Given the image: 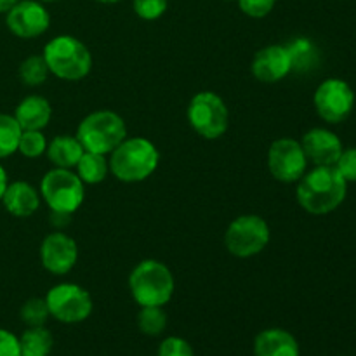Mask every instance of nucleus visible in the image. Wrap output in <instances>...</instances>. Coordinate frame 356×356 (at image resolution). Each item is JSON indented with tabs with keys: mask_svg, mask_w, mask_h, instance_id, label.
<instances>
[{
	"mask_svg": "<svg viewBox=\"0 0 356 356\" xmlns=\"http://www.w3.org/2000/svg\"><path fill=\"white\" fill-rule=\"evenodd\" d=\"M346 179L334 165L315 167L309 172L306 170L296 188L298 204L313 216H325L339 209L346 200Z\"/></svg>",
	"mask_w": 356,
	"mask_h": 356,
	"instance_id": "1",
	"label": "nucleus"
},
{
	"mask_svg": "<svg viewBox=\"0 0 356 356\" xmlns=\"http://www.w3.org/2000/svg\"><path fill=\"white\" fill-rule=\"evenodd\" d=\"M110 174L122 183H141L156 170L160 153L156 146L146 138H125L108 155Z\"/></svg>",
	"mask_w": 356,
	"mask_h": 356,
	"instance_id": "2",
	"label": "nucleus"
},
{
	"mask_svg": "<svg viewBox=\"0 0 356 356\" xmlns=\"http://www.w3.org/2000/svg\"><path fill=\"white\" fill-rule=\"evenodd\" d=\"M129 292L139 308L165 306L176 292V280L169 266L156 259H145L136 264L129 275Z\"/></svg>",
	"mask_w": 356,
	"mask_h": 356,
	"instance_id": "3",
	"label": "nucleus"
},
{
	"mask_svg": "<svg viewBox=\"0 0 356 356\" xmlns=\"http://www.w3.org/2000/svg\"><path fill=\"white\" fill-rule=\"evenodd\" d=\"M47 68L56 79L79 82L92 70V54L83 42L73 35H58L45 44L44 52Z\"/></svg>",
	"mask_w": 356,
	"mask_h": 356,
	"instance_id": "4",
	"label": "nucleus"
},
{
	"mask_svg": "<svg viewBox=\"0 0 356 356\" xmlns=\"http://www.w3.org/2000/svg\"><path fill=\"white\" fill-rule=\"evenodd\" d=\"M75 136L86 152L110 155L127 138V125L117 111L97 110L82 118Z\"/></svg>",
	"mask_w": 356,
	"mask_h": 356,
	"instance_id": "5",
	"label": "nucleus"
},
{
	"mask_svg": "<svg viewBox=\"0 0 356 356\" xmlns=\"http://www.w3.org/2000/svg\"><path fill=\"white\" fill-rule=\"evenodd\" d=\"M40 197L52 212L75 214L86 200V184L76 172L52 167L40 181Z\"/></svg>",
	"mask_w": 356,
	"mask_h": 356,
	"instance_id": "6",
	"label": "nucleus"
},
{
	"mask_svg": "<svg viewBox=\"0 0 356 356\" xmlns=\"http://www.w3.org/2000/svg\"><path fill=\"white\" fill-rule=\"evenodd\" d=\"M186 117L191 129L209 141L222 138L229 127L228 106L225 99L212 90H202L191 97Z\"/></svg>",
	"mask_w": 356,
	"mask_h": 356,
	"instance_id": "7",
	"label": "nucleus"
},
{
	"mask_svg": "<svg viewBox=\"0 0 356 356\" xmlns=\"http://www.w3.org/2000/svg\"><path fill=\"white\" fill-rule=\"evenodd\" d=\"M271 240L266 219L257 214L238 216L229 222L225 233V247L232 256L247 259L263 252Z\"/></svg>",
	"mask_w": 356,
	"mask_h": 356,
	"instance_id": "8",
	"label": "nucleus"
},
{
	"mask_svg": "<svg viewBox=\"0 0 356 356\" xmlns=\"http://www.w3.org/2000/svg\"><path fill=\"white\" fill-rule=\"evenodd\" d=\"M45 302L52 318L68 325L86 322L94 309L92 296L89 294V291H86L82 285L70 284V282L49 289L45 294Z\"/></svg>",
	"mask_w": 356,
	"mask_h": 356,
	"instance_id": "9",
	"label": "nucleus"
},
{
	"mask_svg": "<svg viewBox=\"0 0 356 356\" xmlns=\"http://www.w3.org/2000/svg\"><path fill=\"white\" fill-rule=\"evenodd\" d=\"M316 115L327 124H341L355 108V90L343 79H327L313 94Z\"/></svg>",
	"mask_w": 356,
	"mask_h": 356,
	"instance_id": "10",
	"label": "nucleus"
},
{
	"mask_svg": "<svg viewBox=\"0 0 356 356\" xmlns=\"http://www.w3.org/2000/svg\"><path fill=\"white\" fill-rule=\"evenodd\" d=\"M308 163L301 141L292 138L277 139L268 149V170L280 183H298L308 170Z\"/></svg>",
	"mask_w": 356,
	"mask_h": 356,
	"instance_id": "11",
	"label": "nucleus"
},
{
	"mask_svg": "<svg viewBox=\"0 0 356 356\" xmlns=\"http://www.w3.org/2000/svg\"><path fill=\"white\" fill-rule=\"evenodd\" d=\"M6 24L19 38H37L51 26V14L38 0H19L6 14Z\"/></svg>",
	"mask_w": 356,
	"mask_h": 356,
	"instance_id": "12",
	"label": "nucleus"
},
{
	"mask_svg": "<svg viewBox=\"0 0 356 356\" xmlns=\"http://www.w3.org/2000/svg\"><path fill=\"white\" fill-rule=\"evenodd\" d=\"M38 256H40V263L45 271L61 277L75 268L76 261H79V243L75 242V238L63 232L49 233L42 240Z\"/></svg>",
	"mask_w": 356,
	"mask_h": 356,
	"instance_id": "13",
	"label": "nucleus"
},
{
	"mask_svg": "<svg viewBox=\"0 0 356 356\" xmlns=\"http://www.w3.org/2000/svg\"><path fill=\"white\" fill-rule=\"evenodd\" d=\"M254 79L263 83H277L292 72V58L287 45L273 44L259 49L252 59Z\"/></svg>",
	"mask_w": 356,
	"mask_h": 356,
	"instance_id": "14",
	"label": "nucleus"
},
{
	"mask_svg": "<svg viewBox=\"0 0 356 356\" xmlns=\"http://www.w3.org/2000/svg\"><path fill=\"white\" fill-rule=\"evenodd\" d=\"M301 146L308 162L315 167L336 165L337 159L343 153V141L337 138L336 132L323 127H313L302 136Z\"/></svg>",
	"mask_w": 356,
	"mask_h": 356,
	"instance_id": "15",
	"label": "nucleus"
},
{
	"mask_svg": "<svg viewBox=\"0 0 356 356\" xmlns=\"http://www.w3.org/2000/svg\"><path fill=\"white\" fill-rule=\"evenodd\" d=\"M3 209L14 218H30L38 211L42 204L40 191L26 181H14L7 184L0 200Z\"/></svg>",
	"mask_w": 356,
	"mask_h": 356,
	"instance_id": "16",
	"label": "nucleus"
},
{
	"mask_svg": "<svg viewBox=\"0 0 356 356\" xmlns=\"http://www.w3.org/2000/svg\"><path fill=\"white\" fill-rule=\"evenodd\" d=\"M254 356H301V348L289 330L266 329L254 339Z\"/></svg>",
	"mask_w": 356,
	"mask_h": 356,
	"instance_id": "17",
	"label": "nucleus"
},
{
	"mask_svg": "<svg viewBox=\"0 0 356 356\" xmlns=\"http://www.w3.org/2000/svg\"><path fill=\"white\" fill-rule=\"evenodd\" d=\"M14 118L23 131H44L52 118V106L44 96H26L14 110Z\"/></svg>",
	"mask_w": 356,
	"mask_h": 356,
	"instance_id": "18",
	"label": "nucleus"
},
{
	"mask_svg": "<svg viewBox=\"0 0 356 356\" xmlns=\"http://www.w3.org/2000/svg\"><path fill=\"white\" fill-rule=\"evenodd\" d=\"M83 152L86 149L80 145L76 136L59 134L52 141L47 143L45 155H47L49 162L54 167L73 170L76 167V163H79L80 156L83 155Z\"/></svg>",
	"mask_w": 356,
	"mask_h": 356,
	"instance_id": "19",
	"label": "nucleus"
},
{
	"mask_svg": "<svg viewBox=\"0 0 356 356\" xmlns=\"http://www.w3.org/2000/svg\"><path fill=\"white\" fill-rule=\"evenodd\" d=\"M76 176L82 179L83 184H99L110 174V163H108V155L101 153L83 152L80 156L79 163L75 167Z\"/></svg>",
	"mask_w": 356,
	"mask_h": 356,
	"instance_id": "20",
	"label": "nucleus"
},
{
	"mask_svg": "<svg viewBox=\"0 0 356 356\" xmlns=\"http://www.w3.org/2000/svg\"><path fill=\"white\" fill-rule=\"evenodd\" d=\"M21 353L26 356H49L54 348L52 334L42 327H28L19 337Z\"/></svg>",
	"mask_w": 356,
	"mask_h": 356,
	"instance_id": "21",
	"label": "nucleus"
},
{
	"mask_svg": "<svg viewBox=\"0 0 356 356\" xmlns=\"http://www.w3.org/2000/svg\"><path fill=\"white\" fill-rule=\"evenodd\" d=\"M23 129L19 127L14 115L0 113V160L9 159L17 153V145Z\"/></svg>",
	"mask_w": 356,
	"mask_h": 356,
	"instance_id": "22",
	"label": "nucleus"
},
{
	"mask_svg": "<svg viewBox=\"0 0 356 356\" xmlns=\"http://www.w3.org/2000/svg\"><path fill=\"white\" fill-rule=\"evenodd\" d=\"M17 75H19V80L24 86L38 87L42 86V83H45V80L51 75V72H49L44 56L35 54L28 56V58L21 63L19 70H17Z\"/></svg>",
	"mask_w": 356,
	"mask_h": 356,
	"instance_id": "23",
	"label": "nucleus"
},
{
	"mask_svg": "<svg viewBox=\"0 0 356 356\" xmlns=\"http://www.w3.org/2000/svg\"><path fill=\"white\" fill-rule=\"evenodd\" d=\"M138 327L145 336H160L167 327V315L162 306H143L138 313Z\"/></svg>",
	"mask_w": 356,
	"mask_h": 356,
	"instance_id": "24",
	"label": "nucleus"
},
{
	"mask_svg": "<svg viewBox=\"0 0 356 356\" xmlns=\"http://www.w3.org/2000/svg\"><path fill=\"white\" fill-rule=\"evenodd\" d=\"M287 47L291 51L292 70L313 68V65L318 61V52H316L315 45L308 38H298L292 44H289Z\"/></svg>",
	"mask_w": 356,
	"mask_h": 356,
	"instance_id": "25",
	"label": "nucleus"
},
{
	"mask_svg": "<svg viewBox=\"0 0 356 356\" xmlns=\"http://www.w3.org/2000/svg\"><path fill=\"white\" fill-rule=\"evenodd\" d=\"M21 322L26 327H42L49 320L51 313H49L47 302L45 298H30L19 309Z\"/></svg>",
	"mask_w": 356,
	"mask_h": 356,
	"instance_id": "26",
	"label": "nucleus"
},
{
	"mask_svg": "<svg viewBox=\"0 0 356 356\" xmlns=\"http://www.w3.org/2000/svg\"><path fill=\"white\" fill-rule=\"evenodd\" d=\"M47 149V139L42 131H23L17 145V153H21L26 159H38L45 155Z\"/></svg>",
	"mask_w": 356,
	"mask_h": 356,
	"instance_id": "27",
	"label": "nucleus"
},
{
	"mask_svg": "<svg viewBox=\"0 0 356 356\" xmlns=\"http://www.w3.org/2000/svg\"><path fill=\"white\" fill-rule=\"evenodd\" d=\"M134 13L145 21H156L165 14L167 0H132Z\"/></svg>",
	"mask_w": 356,
	"mask_h": 356,
	"instance_id": "28",
	"label": "nucleus"
},
{
	"mask_svg": "<svg viewBox=\"0 0 356 356\" xmlns=\"http://www.w3.org/2000/svg\"><path fill=\"white\" fill-rule=\"evenodd\" d=\"M156 356H195L193 346L188 343L186 339L177 336L165 337V339L160 343Z\"/></svg>",
	"mask_w": 356,
	"mask_h": 356,
	"instance_id": "29",
	"label": "nucleus"
},
{
	"mask_svg": "<svg viewBox=\"0 0 356 356\" xmlns=\"http://www.w3.org/2000/svg\"><path fill=\"white\" fill-rule=\"evenodd\" d=\"M236 2H238L240 10L245 16L261 19V17H266L275 9L277 0H236Z\"/></svg>",
	"mask_w": 356,
	"mask_h": 356,
	"instance_id": "30",
	"label": "nucleus"
},
{
	"mask_svg": "<svg viewBox=\"0 0 356 356\" xmlns=\"http://www.w3.org/2000/svg\"><path fill=\"white\" fill-rule=\"evenodd\" d=\"M334 167L346 179V183H356V146L343 149Z\"/></svg>",
	"mask_w": 356,
	"mask_h": 356,
	"instance_id": "31",
	"label": "nucleus"
},
{
	"mask_svg": "<svg viewBox=\"0 0 356 356\" xmlns=\"http://www.w3.org/2000/svg\"><path fill=\"white\" fill-rule=\"evenodd\" d=\"M0 356H23L19 337L6 329H0Z\"/></svg>",
	"mask_w": 356,
	"mask_h": 356,
	"instance_id": "32",
	"label": "nucleus"
},
{
	"mask_svg": "<svg viewBox=\"0 0 356 356\" xmlns=\"http://www.w3.org/2000/svg\"><path fill=\"white\" fill-rule=\"evenodd\" d=\"M72 222V214H65V212H52L51 211V225L56 228H65Z\"/></svg>",
	"mask_w": 356,
	"mask_h": 356,
	"instance_id": "33",
	"label": "nucleus"
},
{
	"mask_svg": "<svg viewBox=\"0 0 356 356\" xmlns=\"http://www.w3.org/2000/svg\"><path fill=\"white\" fill-rule=\"evenodd\" d=\"M7 184H9V177H7V170L3 169V165L0 163V200L3 197V191H6Z\"/></svg>",
	"mask_w": 356,
	"mask_h": 356,
	"instance_id": "34",
	"label": "nucleus"
},
{
	"mask_svg": "<svg viewBox=\"0 0 356 356\" xmlns=\"http://www.w3.org/2000/svg\"><path fill=\"white\" fill-rule=\"evenodd\" d=\"M19 0H0V14H7Z\"/></svg>",
	"mask_w": 356,
	"mask_h": 356,
	"instance_id": "35",
	"label": "nucleus"
},
{
	"mask_svg": "<svg viewBox=\"0 0 356 356\" xmlns=\"http://www.w3.org/2000/svg\"><path fill=\"white\" fill-rule=\"evenodd\" d=\"M94 2H99V3H117L120 0H94Z\"/></svg>",
	"mask_w": 356,
	"mask_h": 356,
	"instance_id": "36",
	"label": "nucleus"
},
{
	"mask_svg": "<svg viewBox=\"0 0 356 356\" xmlns=\"http://www.w3.org/2000/svg\"><path fill=\"white\" fill-rule=\"evenodd\" d=\"M38 2H56V0H38Z\"/></svg>",
	"mask_w": 356,
	"mask_h": 356,
	"instance_id": "37",
	"label": "nucleus"
},
{
	"mask_svg": "<svg viewBox=\"0 0 356 356\" xmlns=\"http://www.w3.org/2000/svg\"><path fill=\"white\" fill-rule=\"evenodd\" d=\"M225 2H236V0H225Z\"/></svg>",
	"mask_w": 356,
	"mask_h": 356,
	"instance_id": "38",
	"label": "nucleus"
},
{
	"mask_svg": "<svg viewBox=\"0 0 356 356\" xmlns=\"http://www.w3.org/2000/svg\"><path fill=\"white\" fill-rule=\"evenodd\" d=\"M23 356H26V355H23Z\"/></svg>",
	"mask_w": 356,
	"mask_h": 356,
	"instance_id": "39",
	"label": "nucleus"
}]
</instances>
